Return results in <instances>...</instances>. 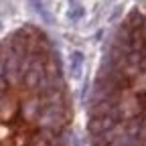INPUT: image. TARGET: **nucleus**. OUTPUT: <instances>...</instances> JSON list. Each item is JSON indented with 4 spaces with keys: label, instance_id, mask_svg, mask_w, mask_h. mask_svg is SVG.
<instances>
[{
    "label": "nucleus",
    "instance_id": "nucleus-1",
    "mask_svg": "<svg viewBox=\"0 0 146 146\" xmlns=\"http://www.w3.org/2000/svg\"><path fill=\"white\" fill-rule=\"evenodd\" d=\"M75 96L51 36L23 25L0 36V146H73Z\"/></svg>",
    "mask_w": 146,
    "mask_h": 146
},
{
    "label": "nucleus",
    "instance_id": "nucleus-2",
    "mask_svg": "<svg viewBox=\"0 0 146 146\" xmlns=\"http://www.w3.org/2000/svg\"><path fill=\"white\" fill-rule=\"evenodd\" d=\"M89 146H146V6L134 8L102 49L85 98Z\"/></svg>",
    "mask_w": 146,
    "mask_h": 146
}]
</instances>
